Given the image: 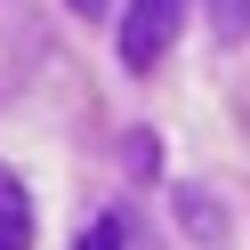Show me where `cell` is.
Here are the masks:
<instances>
[{"label": "cell", "instance_id": "6da1fadb", "mask_svg": "<svg viewBox=\"0 0 250 250\" xmlns=\"http://www.w3.org/2000/svg\"><path fill=\"white\" fill-rule=\"evenodd\" d=\"M178 24H186V0H129L121 8V65L153 73L169 57V41H178Z\"/></svg>", "mask_w": 250, "mask_h": 250}, {"label": "cell", "instance_id": "7a4b0ae2", "mask_svg": "<svg viewBox=\"0 0 250 250\" xmlns=\"http://www.w3.org/2000/svg\"><path fill=\"white\" fill-rule=\"evenodd\" d=\"M0 250H33V194L17 169H0Z\"/></svg>", "mask_w": 250, "mask_h": 250}, {"label": "cell", "instance_id": "8992f818", "mask_svg": "<svg viewBox=\"0 0 250 250\" xmlns=\"http://www.w3.org/2000/svg\"><path fill=\"white\" fill-rule=\"evenodd\" d=\"M129 169H137V178H146V169H162V146H153V137H146V129H137V137H129Z\"/></svg>", "mask_w": 250, "mask_h": 250}, {"label": "cell", "instance_id": "52a82bcc", "mask_svg": "<svg viewBox=\"0 0 250 250\" xmlns=\"http://www.w3.org/2000/svg\"><path fill=\"white\" fill-rule=\"evenodd\" d=\"M65 8H81V17H97V8H105V0H65Z\"/></svg>", "mask_w": 250, "mask_h": 250}, {"label": "cell", "instance_id": "5b68a950", "mask_svg": "<svg viewBox=\"0 0 250 250\" xmlns=\"http://www.w3.org/2000/svg\"><path fill=\"white\" fill-rule=\"evenodd\" d=\"M73 250H129V234H121V218H97V226H89Z\"/></svg>", "mask_w": 250, "mask_h": 250}, {"label": "cell", "instance_id": "277c9868", "mask_svg": "<svg viewBox=\"0 0 250 250\" xmlns=\"http://www.w3.org/2000/svg\"><path fill=\"white\" fill-rule=\"evenodd\" d=\"M210 33L218 41H250V0H210Z\"/></svg>", "mask_w": 250, "mask_h": 250}, {"label": "cell", "instance_id": "3957f363", "mask_svg": "<svg viewBox=\"0 0 250 250\" xmlns=\"http://www.w3.org/2000/svg\"><path fill=\"white\" fill-rule=\"evenodd\" d=\"M178 218H186V234H194V242H218V234H226V218L210 210V194H202V186H178Z\"/></svg>", "mask_w": 250, "mask_h": 250}]
</instances>
